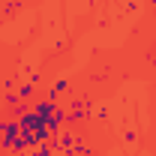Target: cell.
Here are the masks:
<instances>
[{
    "instance_id": "3",
    "label": "cell",
    "mask_w": 156,
    "mask_h": 156,
    "mask_svg": "<svg viewBox=\"0 0 156 156\" xmlns=\"http://www.w3.org/2000/svg\"><path fill=\"white\" fill-rule=\"evenodd\" d=\"M33 147H39L36 135H33V132H24V129H21V135L15 138V144H12V150H9V153L21 156V153H27V150H33Z\"/></svg>"
},
{
    "instance_id": "16",
    "label": "cell",
    "mask_w": 156,
    "mask_h": 156,
    "mask_svg": "<svg viewBox=\"0 0 156 156\" xmlns=\"http://www.w3.org/2000/svg\"><path fill=\"white\" fill-rule=\"evenodd\" d=\"M0 150H3V144H0Z\"/></svg>"
},
{
    "instance_id": "5",
    "label": "cell",
    "mask_w": 156,
    "mask_h": 156,
    "mask_svg": "<svg viewBox=\"0 0 156 156\" xmlns=\"http://www.w3.org/2000/svg\"><path fill=\"white\" fill-rule=\"evenodd\" d=\"M54 108H57V102L48 99V96H39L36 102H33V114H39L42 120H48V117L54 114Z\"/></svg>"
},
{
    "instance_id": "15",
    "label": "cell",
    "mask_w": 156,
    "mask_h": 156,
    "mask_svg": "<svg viewBox=\"0 0 156 156\" xmlns=\"http://www.w3.org/2000/svg\"><path fill=\"white\" fill-rule=\"evenodd\" d=\"M21 156H33V150H27V153H21Z\"/></svg>"
},
{
    "instance_id": "13",
    "label": "cell",
    "mask_w": 156,
    "mask_h": 156,
    "mask_svg": "<svg viewBox=\"0 0 156 156\" xmlns=\"http://www.w3.org/2000/svg\"><path fill=\"white\" fill-rule=\"evenodd\" d=\"M60 156H75V153H69V150H60Z\"/></svg>"
},
{
    "instance_id": "10",
    "label": "cell",
    "mask_w": 156,
    "mask_h": 156,
    "mask_svg": "<svg viewBox=\"0 0 156 156\" xmlns=\"http://www.w3.org/2000/svg\"><path fill=\"white\" fill-rule=\"evenodd\" d=\"M57 150L51 147V144H39V147H33V156H54Z\"/></svg>"
},
{
    "instance_id": "2",
    "label": "cell",
    "mask_w": 156,
    "mask_h": 156,
    "mask_svg": "<svg viewBox=\"0 0 156 156\" xmlns=\"http://www.w3.org/2000/svg\"><path fill=\"white\" fill-rule=\"evenodd\" d=\"M21 135V123L18 120H6V129L0 132V144H3V150H12V144H15V138Z\"/></svg>"
},
{
    "instance_id": "17",
    "label": "cell",
    "mask_w": 156,
    "mask_h": 156,
    "mask_svg": "<svg viewBox=\"0 0 156 156\" xmlns=\"http://www.w3.org/2000/svg\"><path fill=\"white\" fill-rule=\"evenodd\" d=\"M150 3H156V0H150Z\"/></svg>"
},
{
    "instance_id": "8",
    "label": "cell",
    "mask_w": 156,
    "mask_h": 156,
    "mask_svg": "<svg viewBox=\"0 0 156 156\" xmlns=\"http://www.w3.org/2000/svg\"><path fill=\"white\" fill-rule=\"evenodd\" d=\"M66 90H69V78H57V81L48 87V93H45V96L57 102V96H60V93H66Z\"/></svg>"
},
{
    "instance_id": "6",
    "label": "cell",
    "mask_w": 156,
    "mask_h": 156,
    "mask_svg": "<svg viewBox=\"0 0 156 156\" xmlns=\"http://www.w3.org/2000/svg\"><path fill=\"white\" fill-rule=\"evenodd\" d=\"M33 108H30V102H24V99H18L15 105H9L6 108V117H12V120H21L24 114H30Z\"/></svg>"
},
{
    "instance_id": "4",
    "label": "cell",
    "mask_w": 156,
    "mask_h": 156,
    "mask_svg": "<svg viewBox=\"0 0 156 156\" xmlns=\"http://www.w3.org/2000/svg\"><path fill=\"white\" fill-rule=\"evenodd\" d=\"M87 114H90V111L84 108V99H81V102H72L69 111H66V126H69V129H78V123H81Z\"/></svg>"
},
{
    "instance_id": "14",
    "label": "cell",
    "mask_w": 156,
    "mask_h": 156,
    "mask_svg": "<svg viewBox=\"0 0 156 156\" xmlns=\"http://www.w3.org/2000/svg\"><path fill=\"white\" fill-rule=\"evenodd\" d=\"M0 156H15V153H9V150H0Z\"/></svg>"
},
{
    "instance_id": "1",
    "label": "cell",
    "mask_w": 156,
    "mask_h": 156,
    "mask_svg": "<svg viewBox=\"0 0 156 156\" xmlns=\"http://www.w3.org/2000/svg\"><path fill=\"white\" fill-rule=\"evenodd\" d=\"M75 135H78V129H69V126H63V129L57 132V138H54V141H48V144H51L54 150H69V153H72Z\"/></svg>"
},
{
    "instance_id": "12",
    "label": "cell",
    "mask_w": 156,
    "mask_h": 156,
    "mask_svg": "<svg viewBox=\"0 0 156 156\" xmlns=\"http://www.w3.org/2000/svg\"><path fill=\"white\" fill-rule=\"evenodd\" d=\"M6 120H9V117H0V132L6 129Z\"/></svg>"
},
{
    "instance_id": "11",
    "label": "cell",
    "mask_w": 156,
    "mask_h": 156,
    "mask_svg": "<svg viewBox=\"0 0 156 156\" xmlns=\"http://www.w3.org/2000/svg\"><path fill=\"white\" fill-rule=\"evenodd\" d=\"M0 102L9 108V105H15V102H18V93H3V99H0Z\"/></svg>"
},
{
    "instance_id": "9",
    "label": "cell",
    "mask_w": 156,
    "mask_h": 156,
    "mask_svg": "<svg viewBox=\"0 0 156 156\" xmlns=\"http://www.w3.org/2000/svg\"><path fill=\"white\" fill-rule=\"evenodd\" d=\"M33 96H36V84H33V81H24V84L18 87V99L27 102V99H33Z\"/></svg>"
},
{
    "instance_id": "7",
    "label": "cell",
    "mask_w": 156,
    "mask_h": 156,
    "mask_svg": "<svg viewBox=\"0 0 156 156\" xmlns=\"http://www.w3.org/2000/svg\"><path fill=\"white\" fill-rule=\"evenodd\" d=\"M18 123H21V129H24V132H36V129L42 126V123H45V120H42L39 114H33V111H30V114H24V117H21Z\"/></svg>"
}]
</instances>
